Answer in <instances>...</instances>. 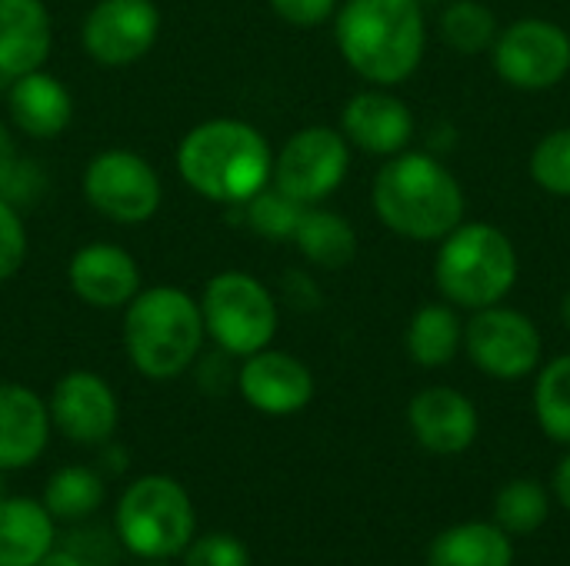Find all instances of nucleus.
I'll use <instances>...</instances> for the list:
<instances>
[{
  "label": "nucleus",
  "mask_w": 570,
  "mask_h": 566,
  "mask_svg": "<svg viewBox=\"0 0 570 566\" xmlns=\"http://www.w3.org/2000/svg\"><path fill=\"white\" fill-rule=\"evenodd\" d=\"M344 63L374 87H397L424 60L428 17L421 0H344L334 13Z\"/></svg>",
  "instance_id": "nucleus-1"
},
{
  "label": "nucleus",
  "mask_w": 570,
  "mask_h": 566,
  "mask_svg": "<svg viewBox=\"0 0 570 566\" xmlns=\"http://www.w3.org/2000/svg\"><path fill=\"white\" fill-rule=\"evenodd\" d=\"M180 180L210 203L244 207L274 173V150L267 137L237 117H214L187 130L177 143Z\"/></svg>",
  "instance_id": "nucleus-2"
},
{
  "label": "nucleus",
  "mask_w": 570,
  "mask_h": 566,
  "mask_svg": "<svg viewBox=\"0 0 570 566\" xmlns=\"http://www.w3.org/2000/svg\"><path fill=\"white\" fill-rule=\"evenodd\" d=\"M371 207L391 234L431 244L464 224L468 200L461 180L438 157L401 150L377 170Z\"/></svg>",
  "instance_id": "nucleus-3"
},
{
  "label": "nucleus",
  "mask_w": 570,
  "mask_h": 566,
  "mask_svg": "<svg viewBox=\"0 0 570 566\" xmlns=\"http://www.w3.org/2000/svg\"><path fill=\"white\" fill-rule=\"evenodd\" d=\"M207 340L200 304L174 287H140L124 307V350L137 374L147 380H174L194 367Z\"/></svg>",
  "instance_id": "nucleus-4"
},
{
  "label": "nucleus",
  "mask_w": 570,
  "mask_h": 566,
  "mask_svg": "<svg viewBox=\"0 0 570 566\" xmlns=\"http://www.w3.org/2000/svg\"><path fill=\"white\" fill-rule=\"evenodd\" d=\"M521 274L518 250L494 224L468 220L441 237L434 257V284L458 310H484L501 304Z\"/></svg>",
  "instance_id": "nucleus-5"
},
{
  "label": "nucleus",
  "mask_w": 570,
  "mask_h": 566,
  "mask_svg": "<svg viewBox=\"0 0 570 566\" xmlns=\"http://www.w3.org/2000/svg\"><path fill=\"white\" fill-rule=\"evenodd\" d=\"M117 537L140 560H170L187 550L197 530L190 494L164 474L137 477L117 500Z\"/></svg>",
  "instance_id": "nucleus-6"
},
{
  "label": "nucleus",
  "mask_w": 570,
  "mask_h": 566,
  "mask_svg": "<svg viewBox=\"0 0 570 566\" xmlns=\"http://www.w3.org/2000/svg\"><path fill=\"white\" fill-rule=\"evenodd\" d=\"M200 317L207 337L227 357H250L274 344L277 337V300L274 294L244 270H224L204 284Z\"/></svg>",
  "instance_id": "nucleus-7"
},
{
  "label": "nucleus",
  "mask_w": 570,
  "mask_h": 566,
  "mask_svg": "<svg viewBox=\"0 0 570 566\" xmlns=\"http://www.w3.org/2000/svg\"><path fill=\"white\" fill-rule=\"evenodd\" d=\"M83 197L110 224L137 227L157 217L164 203V183L147 157L110 147L90 157L83 170Z\"/></svg>",
  "instance_id": "nucleus-8"
},
{
  "label": "nucleus",
  "mask_w": 570,
  "mask_h": 566,
  "mask_svg": "<svg viewBox=\"0 0 570 566\" xmlns=\"http://www.w3.org/2000/svg\"><path fill=\"white\" fill-rule=\"evenodd\" d=\"M351 170V143L334 127H304L274 153L271 183L304 207L324 203Z\"/></svg>",
  "instance_id": "nucleus-9"
},
{
  "label": "nucleus",
  "mask_w": 570,
  "mask_h": 566,
  "mask_svg": "<svg viewBox=\"0 0 570 566\" xmlns=\"http://www.w3.org/2000/svg\"><path fill=\"white\" fill-rule=\"evenodd\" d=\"M494 70L514 90H551L570 73V33L544 17H524L498 30L491 47Z\"/></svg>",
  "instance_id": "nucleus-10"
},
{
  "label": "nucleus",
  "mask_w": 570,
  "mask_h": 566,
  "mask_svg": "<svg viewBox=\"0 0 570 566\" xmlns=\"http://www.w3.org/2000/svg\"><path fill=\"white\" fill-rule=\"evenodd\" d=\"M471 364L494 380H521L538 370L544 340L538 324L514 307H484L464 327Z\"/></svg>",
  "instance_id": "nucleus-11"
},
{
  "label": "nucleus",
  "mask_w": 570,
  "mask_h": 566,
  "mask_svg": "<svg viewBox=\"0 0 570 566\" xmlns=\"http://www.w3.org/2000/svg\"><path fill=\"white\" fill-rule=\"evenodd\" d=\"M160 10L154 0H97L80 27L87 57L100 67H130L154 50Z\"/></svg>",
  "instance_id": "nucleus-12"
},
{
  "label": "nucleus",
  "mask_w": 570,
  "mask_h": 566,
  "mask_svg": "<svg viewBox=\"0 0 570 566\" xmlns=\"http://www.w3.org/2000/svg\"><path fill=\"white\" fill-rule=\"evenodd\" d=\"M50 424L80 447H100L114 437L120 420V404L114 387L94 370L63 374L47 400Z\"/></svg>",
  "instance_id": "nucleus-13"
},
{
  "label": "nucleus",
  "mask_w": 570,
  "mask_h": 566,
  "mask_svg": "<svg viewBox=\"0 0 570 566\" xmlns=\"http://www.w3.org/2000/svg\"><path fill=\"white\" fill-rule=\"evenodd\" d=\"M240 397L267 417H291L301 414L314 400V374L304 360L284 350H257L244 357L237 370Z\"/></svg>",
  "instance_id": "nucleus-14"
},
{
  "label": "nucleus",
  "mask_w": 570,
  "mask_h": 566,
  "mask_svg": "<svg viewBox=\"0 0 570 566\" xmlns=\"http://www.w3.org/2000/svg\"><path fill=\"white\" fill-rule=\"evenodd\" d=\"M67 284L73 297L97 310H124L140 294V264L130 250L90 240L73 250L67 264Z\"/></svg>",
  "instance_id": "nucleus-15"
},
{
  "label": "nucleus",
  "mask_w": 570,
  "mask_h": 566,
  "mask_svg": "<svg viewBox=\"0 0 570 566\" xmlns=\"http://www.w3.org/2000/svg\"><path fill=\"white\" fill-rule=\"evenodd\" d=\"M341 133L347 137L351 147L364 153L394 157L407 150L414 137V113L387 87L357 90L341 110Z\"/></svg>",
  "instance_id": "nucleus-16"
},
{
  "label": "nucleus",
  "mask_w": 570,
  "mask_h": 566,
  "mask_svg": "<svg viewBox=\"0 0 570 566\" xmlns=\"http://www.w3.org/2000/svg\"><path fill=\"white\" fill-rule=\"evenodd\" d=\"M407 424L417 444L438 457L464 454L481 430L478 407L454 387H428L407 407Z\"/></svg>",
  "instance_id": "nucleus-17"
},
{
  "label": "nucleus",
  "mask_w": 570,
  "mask_h": 566,
  "mask_svg": "<svg viewBox=\"0 0 570 566\" xmlns=\"http://www.w3.org/2000/svg\"><path fill=\"white\" fill-rule=\"evenodd\" d=\"M47 400L23 384H0V470H23L50 444Z\"/></svg>",
  "instance_id": "nucleus-18"
},
{
  "label": "nucleus",
  "mask_w": 570,
  "mask_h": 566,
  "mask_svg": "<svg viewBox=\"0 0 570 566\" xmlns=\"http://www.w3.org/2000/svg\"><path fill=\"white\" fill-rule=\"evenodd\" d=\"M7 110L20 133H27L33 140H53L73 120V97L60 77H53L40 67V70H30L23 77L10 80Z\"/></svg>",
  "instance_id": "nucleus-19"
},
{
  "label": "nucleus",
  "mask_w": 570,
  "mask_h": 566,
  "mask_svg": "<svg viewBox=\"0 0 570 566\" xmlns=\"http://www.w3.org/2000/svg\"><path fill=\"white\" fill-rule=\"evenodd\" d=\"M53 47V23L43 0H0V77L40 70Z\"/></svg>",
  "instance_id": "nucleus-20"
},
{
  "label": "nucleus",
  "mask_w": 570,
  "mask_h": 566,
  "mask_svg": "<svg viewBox=\"0 0 570 566\" xmlns=\"http://www.w3.org/2000/svg\"><path fill=\"white\" fill-rule=\"evenodd\" d=\"M53 550V517L40 500L3 497L0 500V566H37Z\"/></svg>",
  "instance_id": "nucleus-21"
},
{
  "label": "nucleus",
  "mask_w": 570,
  "mask_h": 566,
  "mask_svg": "<svg viewBox=\"0 0 570 566\" xmlns=\"http://www.w3.org/2000/svg\"><path fill=\"white\" fill-rule=\"evenodd\" d=\"M428 566H514V547L498 524H458L431 544Z\"/></svg>",
  "instance_id": "nucleus-22"
},
{
  "label": "nucleus",
  "mask_w": 570,
  "mask_h": 566,
  "mask_svg": "<svg viewBox=\"0 0 570 566\" xmlns=\"http://www.w3.org/2000/svg\"><path fill=\"white\" fill-rule=\"evenodd\" d=\"M404 344H407V357L417 367H428V370L448 367L464 347V320L458 317V307L424 304L411 317Z\"/></svg>",
  "instance_id": "nucleus-23"
},
{
  "label": "nucleus",
  "mask_w": 570,
  "mask_h": 566,
  "mask_svg": "<svg viewBox=\"0 0 570 566\" xmlns=\"http://www.w3.org/2000/svg\"><path fill=\"white\" fill-rule=\"evenodd\" d=\"M294 244L307 264L324 270H341L357 257V230L351 227V220L321 203L304 210L294 230Z\"/></svg>",
  "instance_id": "nucleus-24"
},
{
  "label": "nucleus",
  "mask_w": 570,
  "mask_h": 566,
  "mask_svg": "<svg viewBox=\"0 0 570 566\" xmlns=\"http://www.w3.org/2000/svg\"><path fill=\"white\" fill-rule=\"evenodd\" d=\"M40 504L50 510L53 520H87L104 504V477L80 464L60 467L47 480Z\"/></svg>",
  "instance_id": "nucleus-25"
},
{
  "label": "nucleus",
  "mask_w": 570,
  "mask_h": 566,
  "mask_svg": "<svg viewBox=\"0 0 570 566\" xmlns=\"http://www.w3.org/2000/svg\"><path fill=\"white\" fill-rule=\"evenodd\" d=\"M534 417L554 444L570 447V354L541 367L534 384Z\"/></svg>",
  "instance_id": "nucleus-26"
},
{
  "label": "nucleus",
  "mask_w": 570,
  "mask_h": 566,
  "mask_svg": "<svg viewBox=\"0 0 570 566\" xmlns=\"http://www.w3.org/2000/svg\"><path fill=\"white\" fill-rule=\"evenodd\" d=\"M498 17L481 0H454L441 13V37L458 53H484L498 40Z\"/></svg>",
  "instance_id": "nucleus-27"
},
{
  "label": "nucleus",
  "mask_w": 570,
  "mask_h": 566,
  "mask_svg": "<svg viewBox=\"0 0 570 566\" xmlns=\"http://www.w3.org/2000/svg\"><path fill=\"white\" fill-rule=\"evenodd\" d=\"M494 517L504 534L528 537L548 520V490L538 480H511L494 500Z\"/></svg>",
  "instance_id": "nucleus-28"
},
{
  "label": "nucleus",
  "mask_w": 570,
  "mask_h": 566,
  "mask_svg": "<svg viewBox=\"0 0 570 566\" xmlns=\"http://www.w3.org/2000/svg\"><path fill=\"white\" fill-rule=\"evenodd\" d=\"M247 227L267 240H294V230L304 217V203H297L294 197H287L284 190H277L274 183H267L257 197H250L247 203Z\"/></svg>",
  "instance_id": "nucleus-29"
},
{
  "label": "nucleus",
  "mask_w": 570,
  "mask_h": 566,
  "mask_svg": "<svg viewBox=\"0 0 570 566\" xmlns=\"http://www.w3.org/2000/svg\"><path fill=\"white\" fill-rule=\"evenodd\" d=\"M531 180L551 193L570 197V127H558L544 133L531 150Z\"/></svg>",
  "instance_id": "nucleus-30"
},
{
  "label": "nucleus",
  "mask_w": 570,
  "mask_h": 566,
  "mask_svg": "<svg viewBox=\"0 0 570 566\" xmlns=\"http://www.w3.org/2000/svg\"><path fill=\"white\" fill-rule=\"evenodd\" d=\"M27 260V224L7 197H0V284L17 277Z\"/></svg>",
  "instance_id": "nucleus-31"
},
{
  "label": "nucleus",
  "mask_w": 570,
  "mask_h": 566,
  "mask_svg": "<svg viewBox=\"0 0 570 566\" xmlns=\"http://www.w3.org/2000/svg\"><path fill=\"white\" fill-rule=\"evenodd\" d=\"M184 566H250L247 544L230 534H207L187 544Z\"/></svg>",
  "instance_id": "nucleus-32"
},
{
  "label": "nucleus",
  "mask_w": 570,
  "mask_h": 566,
  "mask_svg": "<svg viewBox=\"0 0 570 566\" xmlns=\"http://www.w3.org/2000/svg\"><path fill=\"white\" fill-rule=\"evenodd\" d=\"M267 3L291 27H321L341 7V0H267Z\"/></svg>",
  "instance_id": "nucleus-33"
},
{
  "label": "nucleus",
  "mask_w": 570,
  "mask_h": 566,
  "mask_svg": "<svg viewBox=\"0 0 570 566\" xmlns=\"http://www.w3.org/2000/svg\"><path fill=\"white\" fill-rule=\"evenodd\" d=\"M23 163L20 160V150H17V140L10 137V130L0 123V197H13V190L20 187V177H23ZM13 203V200H10Z\"/></svg>",
  "instance_id": "nucleus-34"
},
{
  "label": "nucleus",
  "mask_w": 570,
  "mask_h": 566,
  "mask_svg": "<svg viewBox=\"0 0 570 566\" xmlns=\"http://www.w3.org/2000/svg\"><path fill=\"white\" fill-rule=\"evenodd\" d=\"M554 494H558L561 507L570 514V454L561 460V467L554 474Z\"/></svg>",
  "instance_id": "nucleus-35"
},
{
  "label": "nucleus",
  "mask_w": 570,
  "mask_h": 566,
  "mask_svg": "<svg viewBox=\"0 0 570 566\" xmlns=\"http://www.w3.org/2000/svg\"><path fill=\"white\" fill-rule=\"evenodd\" d=\"M37 566H87L80 560V554H73V550H47Z\"/></svg>",
  "instance_id": "nucleus-36"
},
{
  "label": "nucleus",
  "mask_w": 570,
  "mask_h": 566,
  "mask_svg": "<svg viewBox=\"0 0 570 566\" xmlns=\"http://www.w3.org/2000/svg\"><path fill=\"white\" fill-rule=\"evenodd\" d=\"M561 320H564V327L570 330V290L564 294V300H561Z\"/></svg>",
  "instance_id": "nucleus-37"
},
{
  "label": "nucleus",
  "mask_w": 570,
  "mask_h": 566,
  "mask_svg": "<svg viewBox=\"0 0 570 566\" xmlns=\"http://www.w3.org/2000/svg\"><path fill=\"white\" fill-rule=\"evenodd\" d=\"M7 497V484H3V470H0V500Z\"/></svg>",
  "instance_id": "nucleus-38"
},
{
  "label": "nucleus",
  "mask_w": 570,
  "mask_h": 566,
  "mask_svg": "<svg viewBox=\"0 0 570 566\" xmlns=\"http://www.w3.org/2000/svg\"><path fill=\"white\" fill-rule=\"evenodd\" d=\"M150 566H167L164 560H150Z\"/></svg>",
  "instance_id": "nucleus-39"
}]
</instances>
